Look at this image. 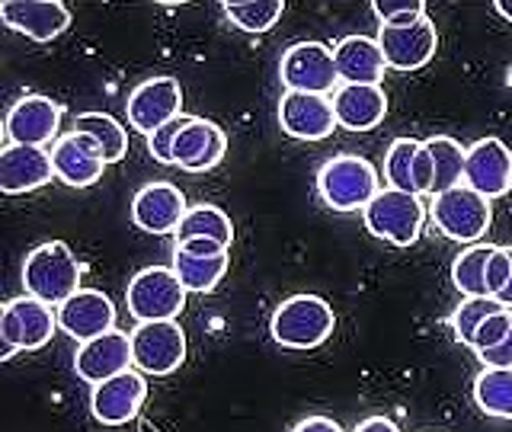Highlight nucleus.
Wrapping results in <instances>:
<instances>
[{"instance_id": "5701e85b", "label": "nucleus", "mask_w": 512, "mask_h": 432, "mask_svg": "<svg viewBox=\"0 0 512 432\" xmlns=\"http://www.w3.org/2000/svg\"><path fill=\"white\" fill-rule=\"evenodd\" d=\"M336 74L340 84H362V87H381L388 61L381 55L378 39L368 36H343L333 45Z\"/></svg>"}, {"instance_id": "393cba45", "label": "nucleus", "mask_w": 512, "mask_h": 432, "mask_svg": "<svg viewBox=\"0 0 512 432\" xmlns=\"http://www.w3.org/2000/svg\"><path fill=\"white\" fill-rule=\"evenodd\" d=\"M231 269V253L221 256H192L183 250H173V272L180 276L189 295H208L221 285V279Z\"/></svg>"}, {"instance_id": "c85d7f7f", "label": "nucleus", "mask_w": 512, "mask_h": 432, "mask_svg": "<svg viewBox=\"0 0 512 432\" xmlns=\"http://www.w3.org/2000/svg\"><path fill=\"white\" fill-rule=\"evenodd\" d=\"M490 244H471L461 250L452 263V282L464 298H484L487 295V263H490ZM490 298V295H487Z\"/></svg>"}, {"instance_id": "c9c22d12", "label": "nucleus", "mask_w": 512, "mask_h": 432, "mask_svg": "<svg viewBox=\"0 0 512 432\" xmlns=\"http://www.w3.org/2000/svg\"><path fill=\"white\" fill-rule=\"evenodd\" d=\"M183 125H186V116L173 119V122H167L164 128H157V132L148 135V151H151V157L157 160V164L176 167V160H173V144H176V135L183 132Z\"/></svg>"}, {"instance_id": "9b49d317", "label": "nucleus", "mask_w": 512, "mask_h": 432, "mask_svg": "<svg viewBox=\"0 0 512 432\" xmlns=\"http://www.w3.org/2000/svg\"><path fill=\"white\" fill-rule=\"evenodd\" d=\"M61 128V106L52 96L29 93L20 96L4 119V138L7 144H29V148H45V144L58 141Z\"/></svg>"}, {"instance_id": "c756f323", "label": "nucleus", "mask_w": 512, "mask_h": 432, "mask_svg": "<svg viewBox=\"0 0 512 432\" xmlns=\"http://www.w3.org/2000/svg\"><path fill=\"white\" fill-rule=\"evenodd\" d=\"M74 132L93 135L96 141H100L106 164H119L128 151L125 125H119L112 116H106V112H80V116H74Z\"/></svg>"}, {"instance_id": "a878e982", "label": "nucleus", "mask_w": 512, "mask_h": 432, "mask_svg": "<svg viewBox=\"0 0 512 432\" xmlns=\"http://www.w3.org/2000/svg\"><path fill=\"white\" fill-rule=\"evenodd\" d=\"M176 244H183V240H192V237H208V240H218L221 247H228L234 244V224L231 218L221 212L218 205H189V212L186 218L180 221V228H176Z\"/></svg>"}, {"instance_id": "4c0bfd02", "label": "nucleus", "mask_w": 512, "mask_h": 432, "mask_svg": "<svg viewBox=\"0 0 512 432\" xmlns=\"http://www.w3.org/2000/svg\"><path fill=\"white\" fill-rule=\"evenodd\" d=\"M432 186H436V164H432V154L426 144H420L413 160V192L416 196H432Z\"/></svg>"}, {"instance_id": "f257e3e1", "label": "nucleus", "mask_w": 512, "mask_h": 432, "mask_svg": "<svg viewBox=\"0 0 512 432\" xmlns=\"http://www.w3.org/2000/svg\"><path fill=\"white\" fill-rule=\"evenodd\" d=\"M80 266L77 253L61 244V240H45V244L32 247L23 260V288L26 295L39 298L45 304H64L71 295L80 292Z\"/></svg>"}, {"instance_id": "7c9ffc66", "label": "nucleus", "mask_w": 512, "mask_h": 432, "mask_svg": "<svg viewBox=\"0 0 512 432\" xmlns=\"http://www.w3.org/2000/svg\"><path fill=\"white\" fill-rule=\"evenodd\" d=\"M221 10L231 20V26L260 36V32H269L282 20L285 4L282 0H256V4H221Z\"/></svg>"}, {"instance_id": "e433bc0d", "label": "nucleus", "mask_w": 512, "mask_h": 432, "mask_svg": "<svg viewBox=\"0 0 512 432\" xmlns=\"http://www.w3.org/2000/svg\"><path fill=\"white\" fill-rule=\"evenodd\" d=\"M509 276H512V250L509 247H493L490 263H487V295L500 298Z\"/></svg>"}, {"instance_id": "1a4fd4ad", "label": "nucleus", "mask_w": 512, "mask_h": 432, "mask_svg": "<svg viewBox=\"0 0 512 432\" xmlns=\"http://www.w3.org/2000/svg\"><path fill=\"white\" fill-rule=\"evenodd\" d=\"M132 356L141 375L167 378L186 362V333L176 320H151L132 333Z\"/></svg>"}, {"instance_id": "4be33fe9", "label": "nucleus", "mask_w": 512, "mask_h": 432, "mask_svg": "<svg viewBox=\"0 0 512 432\" xmlns=\"http://www.w3.org/2000/svg\"><path fill=\"white\" fill-rule=\"evenodd\" d=\"M52 176V151L29 148V144H7L0 151V189L7 196H23V192L42 189L45 183H52Z\"/></svg>"}, {"instance_id": "f3484780", "label": "nucleus", "mask_w": 512, "mask_h": 432, "mask_svg": "<svg viewBox=\"0 0 512 432\" xmlns=\"http://www.w3.org/2000/svg\"><path fill=\"white\" fill-rule=\"evenodd\" d=\"M464 186H471L484 199H503L512 189V151L500 138H480L468 148Z\"/></svg>"}, {"instance_id": "a19ab883", "label": "nucleus", "mask_w": 512, "mask_h": 432, "mask_svg": "<svg viewBox=\"0 0 512 432\" xmlns=\"http://www.w3.org/2000/svg\"><path fill=\"white\" fill-rule=\"evenodd\" d=\"M292 432H343V426L330 420V416H308V420H301Z\"/></svg>"}, {"instance_id": "bb28decb", "label": "nucleus", "mask_w": 512, "mask_h": 432, "mask_svg": "<svg viewBox=\"0 0 512 432\" xmlns=\"http://www.w3.org/2000/svg\"><path fill=\"white\" fill-rule=\"evenodd\" d=\"M423 144L432 154V164H436V186H432V196H442V192L461 186L464 164H468V148H461V144L448 135H432Z\"/></svg>"}, {"instance_id": "b1692460", "label": "nucleus", "mask_w": 512, "mask_h": 432, "mask_svg": "<svg viewBox=\"0 0 512 432\" xmlns=\"http://www.w3.org/2000/svg\"><path fill=\"white\" fill-rule=\"evenodd\" d=\"M333 112L346 132H372L388 116V96L381 87L340 84L333 90Z\"/></svg>"}, {"instance_id": "9d476101", "label": "nucleus", "mask_w": 512, "mask_h": 432, "mask_svg": "<svg viewBox=\"0 0 512 432\" xmlns=\"http://www.w3.org/2000/svg\"><path fill=\"white\" fill-rule=\"evenodd\" d=\"M128 125L148 138L157 128H164L167 122L183 116V87L180 80L170 74H157L141 80V84L128 93Z\"/></svg>"}, {"instance_id": "f03ea898", "label": "nucleus", "mask_w": 512, "mask_h": 432, "mask_svg": "<svg viewBox=\"0 0 512 432\" xmlns=\"http://www.w3.org/2000/svg\"><path fill=\"white\" fill-rule=\"evenodd\" d=\"M381 192V176L372 160L336 154L317 170V196L333 212H359Z\"/></svg>"}, {"instance_id": "c03bdc74", "label": "nucleus", "mask_w": 512, "mask_h": 432, "mask_svg": "<svg viewBox=\"0 0 512 432\" xmlns=\"http://www.w3.org/2000/svg\"><path fill=\"white\" fill-rule=\"evenodd\" d=\"M496 7V13L503 16V20H509L512 23V4H506V0H500V4H493Z\"/></svg>"}, {"instance_id": "79ce46f5", "label": "nucleus", "mask_w": 512, "mask_h": 432, "mask_svg": "<svg viewBox=\"0 0 512 432\" xmlns=\"http://www.w3.org/2000/svg\"><path fill=\"white\" fill-rule=\"evenodd\" d=\"M352 432H400L397 423H391L388 416H368V420H362Z\"/></svg>"}, {"instance_id": "423d86ee", "label": "nucleus", "mask_w": 512, "mask_h": 432, "mask_svg": "<svg viewBox=\"0 0 512 432\" xmlns=\"http://www.w3.org/2000/svg\"><path fill=\"white\" fill-rule=\"evenodd\" d=\"M429 218L442 237L455 240V244H477V240L490 231L493 208H490V199H484L480 192L461 183L455 189L442 192V196H432Z\"/></svg>"}, {"instance_id": "7ed1b4c3", "label": "nucleus", "mask_w": 512, "mask_h": 432, "mask_svg": "<svg viewBox=\"0 0 512 432\" xmlns=\"http://www.w3.org/2000/svg\"><path fill=\"white\" fill-rule=\"evenodd\" d=\"M336 314L320 295L285 298L269 320V333L282 349H317L330 340Z\"/></svg>"}, {"instance_id": "37998d69", "label": "nucleus", "mask_w": 512, "mask_h": 432, "mask_svg": "<svg viewBox=\"0 0 512 432\" xmlns=\"http://www.w3.org/2000/svg\"><path fill=\"white\" fill-rule=\"evenodd\" d=\"M509 250H512V247H509ZM496 301H500L503 308H509V311H512V276H509L506 288H503V292H500V298H496Z\"/></svg>"}, {"instance_id": "f8f14e48", "label": "nucleus", "mask_w": 512, "mask_h": 432, "mask_svg": "<svg viewBox=\"0 0 512 432\" xmlns=\"http://www.w3.org/2000/svg\"><path fill=\"white\" fill-rule=\"evenodd\" d=\"M378 45L391 71H420L432 61V55H436L439 32H436V23H432L429 16H423V20L413 26H381Z\"/></svg>"}, {"instance_id": "cd10ccee", "label": "nucleus", "mask_w": 512, "mask_h": 432, "mask_svg": "<svg viewBox=\"0 0 512 432\" xmlns=\"http://www.w3.org/2000/svg\"><path fill=\"white\" fill-rule=\"evenodd\" d=\"M474 404L496 420H512V368H484L474 381Z\"/></svg>"}, {"instance_id": "473e14b6", "label": "nucleus", "mask_w": 512, "mask_h": 432, "mask_svg": "<svg viewBox=\"0 0 512 432\" xmlns=\"http://www.w3.org/2000/svg\"><path fill=\"white\" fill-rule=\"evenodd\" d=\"M423 141L413 138H394L388 154H384V183L388 189H400V192H413V160L416 151H420Z\"/></svg>"}, {"instance_id": "4468645a", "label": "nucleus", "mask_w": 512, "mask_h": 432, "mask_svg": "<svg viewBox=\"0 0 512 432\" xmlns=\"http://www.w3.org/2000/svg\"><path fill=\"white\" fill-rule=\"evenodd\" d=\"M52 164H55V180L74 189H87L93 183H100L103 170L109 167L100 141L93 135L74 132V128L52 144Z\"/></svg>"}, {"instance_id": "6e6552de", "label": "nucleus", "mask_w": 512, "mask_h": 432, "mask_svg": "<svg viewBox=\"0 0 512 432\" xmlns=\"http://www.w3.org/2000/svg\"><path fill=\"white\" fill-rule=\"evenodd\" d=\"M279 77L288 93H320L330 96V90L340 87L336 74L333 48L324 42H295L285 48L279 61Z\"/></svg>"}, {"instance_id": "f704fd0d", "label": "nucleus", "mask_w": 512, "mask_h": 432, "mask_svg": "<svg viewBox=\"0 0 512 432\" xmlns=\"http://www.w3.org/2000/svg\"><path fill=\"white\" fill-rule=\"evenodd\" d=\"M509 330H512V311L509 308L496 311V314H490L484 324L477 327L474 340H471V349L474 352H487L493 346H500L506 336H509Z\"/></svg>"}, {"instance_id": "412c9836", "label": "nucleus", "mask_w": 512, "mask_h": 432, "mask_svg": "<svg viewBox=\"0 0 512 432\" xmlns=\"http://www.w3.org/2000/svg\"><path fill=\"white\" fill-rule=\"evenodd\" d=\"M224 151H228V135L215 122L186 116L183 132L173 144V160L186 173H208L224 160Z\"/></svg>"}, {"instance_id": "6ab92c4d", "label": "nucleus", "mask_w": 512, "mask_h": 432, "mask_svg": "<svg viewBox=\"0 0 512 432\" xmlns=\"http://www.w3.org/2000/svg\"><path fill=\"white\" fill-rule=\"evenodd\" d=\"M0 20L32 42H52L71 26V10L61 0H4Z\"/></svg>"}, {"instance_id": "0eeeda50", "label": "nucleus", "mask_w": 512, "mask_h": 432, "mask_svg": "<svg viewBox=\"0 0 512 432\" xmlns=\"http://www.w3.org/2000/svg\"><path fill=\"white\" fill-rule=\"evenodd\" d=\"M58 311L32 295L13 298L0 311V343H4V359H13L16 352H36L55 336Z\"/></svg>"}, {"instance_id": "20e7f679", "label": "nucleus", "mask_w": 512, "mask_h": 432, "mask_svg": "<svg viewBox=\"0 0 512 432\" xmlns=\"http://www.w3.org/2000/svg\"><path fill=\"white\" fill-rule=\"evenodd\" d=\"M362 221L372 237L388 240L394 247H410L423 231L426 205L416 192H400L384 186L378 196L362 208Z\"/></svg>"}, {"instance_id": "2eb2a0df", "label": "nucleus", "mask_w": 512, "mask_h": 432, "mask_svg": "<svg viewBox=\"0 0 512 432\" xmlns=\"http://www.w3.org/2000/svg\"><path fill=\"white\" fill-rule=\"evenodd\" d=\"M279 125L295 141H324L336 128L333 96L320 93H282L279 100Z\"/></svg>"}, {"instance_id": "aec40b11", "label": "nucleus", "mask_w": 512, "mask_h": 432, "mask_svg": "<svg viewBox=\"0 0 512 432\" xmlns=\"http://www.w3.org/2000/svg\"><path fill=\"white\" fill-rule=\"evenodd\" d=\"M186 212V196L173 183H148L132 199V221L144 234H176Z\"/></svg>"}, {"instance_id": "72a5a7b5", "label": "nucleus", "mask_w": 512, "mask_h": 432, "mask_svg": "<svg viewBox=\"0 0 512 432\" xmlns=\"http://www.w3.org/2000/svg\"><path fill=\"white\" fill-rule=\"evenodd\" d=\"M372 13L381 26H413L426 16V4L423 0H375Z\"/></svg>"}, {"instance_id": "2f4dec72", "label": "nucleus", "mask_w": 512, "mask_h": 432, "mask_svg": "<svg viewBox=\"0 0 512 432\" xmlns=\"http://www.w3.org/2000/svg\"><path fill=\"white\" fill-rule=\"evenodd\" d=\"M496 311H503V304L496 301V298H461L455 304V311L452 317H448V324H452V333H455V340L461 346H468L471 349V340H474V333L477 327L484 324V320Z\"/></svg>"}, {"instance_id": "ea45409f", "label": "nucleus", "mask_w": 512, "mask_h": 432, "mask_svg": "<svg viewBox=\"0 0 512 432\" xmlns=\"http://www.w3.org/2000/svg\"><path fill=\"white\" fill-rule=\"evenodd\" d=\"M176 250L192 253V256H221V253H228V247H221L218 240H208V237H192V240H183V244H176Z\"/></svg>"}, {"instance_id": "39448f33", "label": "nucleus", "mask_w": 512, "mask_h": 432, "mask_svg": "<svg viewBox=\"0 0 512 432\" xmlns=\"http://www.w3.org/2000/svg\"><path fill=\"white\" fill-rule=\"evenodd\" d=\"M186 288L173 266H148L132 276L125 288V304L138 324L151 320H176L186 308Z\"/></svg>"}, {"instance_id": "dca6fc26", "label": "nucleus", "mask_w": 512, "mask_h": 432, "mask_svg": "<svg viewBox=\"0 0 512 432\" xmlns=\"http://www.w3.org/2000/svg\"><path fill=\"white\" fill-rule=\"evenodd\" d=\"M135 365L132 356V336L122 330H109L96 340L80 343L74 352V372L80 381L87 384H103L109 378H116Z\"/></svg>"}, {"instance_id": "ddd939ff", "label": "nucleus", "mask_w": 512, "mask_h": 432, "mask_svg": "<svg viewBox=\"0 0 512 432\" xmlns=\"http://www.w3.org/2000/svg\"><path fill=\"white\" fill-rule=\"evenodd\" d=\"M148 400V381L138 368L109 378L103 384H93L90 391V413L96 423L103 426H125L128 420H135L138 410Z\"/></svg>"}, {"instance_id": "58836bf2", "label": "nucleus", "mask_w": 512, "mask_h": 432, "mask_svg": "<svg viewBox=\"0 0 512 432\" xmlns=\"http://www.w3.org/2000/svg\"><path fill=\"white\" fill-rule=\"evenodd\" d=\"M477 359L484 362V368H512V330L500 346H493L487 352H477Z\"/></svg>"}, {"instance_id": "a211bd4d", "label": "nucleus", "mask_w": 512, "mask_h": 432, "mask_svg": "<svg viewBox=\"0 0 512 432\" xmlns=\"http://www.w3.org/2000/svg\"><path fill=\"white\" fill-rule=\"evenodd\" d=\"M55 311H58V327L77 343H87L109 330H116V317H119L109 295L96 292V288H80L77 295L58 304Z\"/></svg>"}]
</instances>
